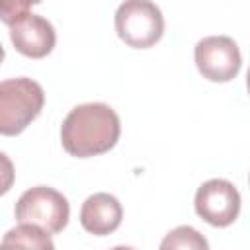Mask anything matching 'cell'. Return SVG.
<instances>
[{
  "label": "cell",
  "mask_w": 250,
  "mask_h": 250,
  "mask_svg": "<svg viewBox=\"0 0 250 250\" xmlns=\"http://www.w3.org/2000/svg\"><path fill=\"white\" fill-rule=\"evenodd\" d=\"M0 246H20V248H39V250H51L55 244L51 240V234L33 225V223H20L18 227L10 229L4 238L0 240Z\"/></svg>",
  "instance_id": "cell-9"
},
{
  "label": "cell",
  "mask_w": 250,
  "mask_h": 250,
  "mask_svg": "<svg viewBox=\"0 0 250 250\" xmlns=\"http://www.w3.org/2000/svg\"><path fill=\"white\" fill-rule=\"evenodd\" d=\"M123 219V207L119 199L111 193L100 191L90 197L80 207V225L86 232L96 236H105L117 230Z\"/></svg>",
  "instance_id": "cell-8"
},
{
  "label": "cell",
  "mask_w": 250,
  "mask_h": 250,
  "mask_svg": "<svg viewBox=\"0 0 250 250\" xmlns=\"http://www.w3.org/2000/svg\"><path fill=\"white\" fill-rule=\"evenodd\" d=\"M195 66L211 82H230L242 68V55L236 41L229 35H209L193 49Z\"/></svg>",
  "instance_id": "cell-5"
},
{
  "label": "cell",
  "mask_w": 250,
  "mask_h": 250,
  "mask_svg": "<svg viewBox=\"0 0 250 250\" xmlns=\"http://www.w3.org/2000/svg\"><path fill=\"white\" fill-rule=\"evenodd\" d=\"M14 180H16V170L12 160L4 152H0V195H6L12 189Z\"/></svg>",
  "instance_id": "cell-12"
},
{
  "label": "cell",
  "mask_w": 250,
  "mask_h": 250,
  "mask_svg": "<svg viewBox=\"0 0 250 250\" xmlns=\"http://www.w3.org/2000/svg\"><path fill=\"white\" fill-rule=\"evenodd\" d=\"M4 55H6V53H4V47H2V43H0V62L4 61Z\"/></svg>",
  "instance_id": "cell-13"
},
{
  "label": "cell",
  "mask_w": 250,
  "mask_h": 250,
  "mask_svg": "<svg viewBox=\"0 0 250 250\" xmlns=\"http://www.w3.org/2000/svg\"><path fill=\"white\" fill-rule=\"evenodd\" d=\"M10 39L23 57L43 59L55 49L57 33L49 20L29 12L10 25Z\"/></svg>",
  "instance_id": "cell-7"
},
{
  "label": "cell",
  "mask_w": 250,
  "mask_h": 250,
  "mask_svg": "<svg viewBox=\"0 0 250 250\" xmlns=\"http://www.w3.org/2000/svg\"><path fill=\"white\" fill-rule=\"evenodd\" d=\"M160 248H162V250H168V248L207 250L209 244H207V240L203 238V234H199L193 227L182 225V227H176L174 230H170V232L166 234V238L160 242Z\"/></svg>",
  "instance_id": "cell-10"
},
{
  "label": "cell",
  "mask_w": 250,
  "mask_h": 250,
  "mask_svg": "<svg viewBox=\"0 0 250 250\" xmlns=\"http://www.w3.org/2000/svg\"><path fill=\"white\" fill-rule=\"evenodd\" d=\"M41 2L43 0H0V21H4L6 25H12L14 21L29 14L31 6Z\"/></svg>",
  "instance_id": "cell-11"
},
{
  "label": "cell",
  "mask_w": 250,
  "mask_h": 250,
  "mask_svg": "<svg viewBox=\"0 0 250 250\" xmlns=\"http://www.w3.org/2000/svg\"><path fill=\"white\" fill-rule=\"evenodd\" d=\"M115 31L133 49H148L164 35V16L152 0H125L115 12Z\"/></svg>",
  "instance_id": "cell-3"
},
{
  "label": "cell",
  "mask_w": 250,
  "mask_h": 250,
  "mask_svg": "<svg viewBox=\"0 0 250 250\" xmlns=\"http://www.w3.org/2000/svg\"><path fill=\"white\" fill-rule=\"evenodd\" d=\"M14 213L18 223H33L49 234H57L68 225L70 205L55 188L35 186L20 195Z\"/></svg>",
  "instance_id": "cell-4"
},
{
  "label": "cell",
  "mask_w": 250,
  "mask_h": 250,
  "mask_svg": "<svg viewBox=\"0 0 250 250\" xmlns=\"http://www.w3.org/2000/svg\"><path fill=\"white\" fill-rule=\"evenodd\" d=\"M121 135L119 115L102 102L80 104L61 125L62 148L76 158H90L111 150Z\"/></svg>",
  "instance_id": "cell-1"
},
{
  "label": "cell",
  "mask_w": 250,
  "mask_h": 250,
  "mask_svg": "<svg viewBox=\"0 0 250 250\" xmlns=\"http://www.w3.org/2000/svg\"><path fill=\"white\" fill-rule=\"evenodd\" d=\"M45 92L39 82L18 76L0 82V135L16 137L41 113Z\"/></svg>",
  "instance_id": "cell-2"
},
{
  "label": "cell",
  "mask_w": 250,
  "mask_h": 250,
  "mask_svg": "<svg viewBox=\"0 0 250 250\" xmlns=\"http://www.w3.org/2000/svg\"><path fill=\"white\" fill-rule=\"evenodd\" d=\"M195 213L211 227H229L238 219L240 193L229 180L213 178L203 182L193 199Z\"/></svg>",
  "instance_id": "cell-6"
}]
</instances>
